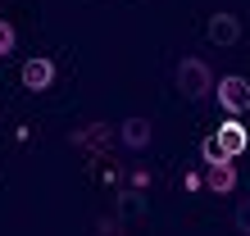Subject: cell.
I'll return each instance as SVG.
<instances>
[{
  "instance_id": "cell-3",
  "label": "cell",
  "mask_w": 250,
  "mask_h": 236,
  "mask_svg": "<svg viewBox=\"0 0 250 236\" xmlns=\"http://www.w3.org/2000/svg\"><path fill=\"white\" fill-rule=\"evenodd\" d=\"M209 41H214V46H237V41H241L237 14H214V19H209Z\"/></svg>"
},
{
  "instance_id": "cell-1",
  "label": "cell",
  "mask_w": 250,
  "mask_h": 236,
  "mask_svg": "<svg viewBox=\"0 0 250 236\" xmlns=\"http://www.w3.org/2000/svg\"><path fill=\"white\" fill-rule=\"evenodd\" d=\"M214 73H209V64H205V59H196V55H187L182 64H178V91L187 96V100H205L214 91Z\"/></svg>"
},
{
  "instance_id": "cell-4",
  "label": "cell",
  "mask_w": 250,
  "mask_h": 236,
  "mask_svg": "<svg viewBox=\"0 0 250 236\" xmlns=\"http://www.w3.org/2000/svg\"><path fill=\"white\" fill-rule=\"evenodd\" d=\"M50 82H55V64L50 59H27L23 64V86L27 91H50Z\"/></svg>"
},
{
  "instance_id": "cell-10",
  "label": "cell",
  "mask_w": 250,
  "mask_h": 236,
  "mask_svg": "<svg viewBox=\"0 0 250 236\" xmlns=\"http://www.w3.org/2000/svg\"><path fill=\"white\" fill-rule=\"evenodd\" d=\"M232 223H237V232H246V236H250V196H246V200L237 204V214H232Z\"/></svg>"
},
{
  "instance_id": "cell-6",
  "label": "cell",
  "mask_w": 250,
  "mask_h": 236,
  "mask_svg": "<svg viewBox=\"0 0 250 236\" xmlns=\"http://www.w3.org/2000/svg\"><path fill=\"white\" fill-rule=\"evenodd\" d=\"M218 141H223V150H228L232 159L250 150V132H246V123H218Z\"/></svg>"
},
{
  "instance_id": "cell-11",
  "label": "cell",
  "mask_w": 250,
  "mask_h": 236,
  "mask_svg": "<svg viewBox=\"0 0 250 236\" xmlns=\"http://www.w3.org/2000/svg\"><path fill=\"white\" fill-rule=\"evenodd\" d=\"M9 50H14V27H9L5 19H0V59H5Z\"/></svg>"
},
{
  "instance_id": "cell-12",
  "label": "cell",
  "mask_w": 250,
  "mask_h": 236,
  "mask_svg": "<svg viewBox=\"0 0 250 236\" xmlns=\"http://www.w3.org/2000/svg\"><path fill=\"white\" fill-rule=\"evenodd\" d=\"M123 214H127V218H137V214H146V204H141V196H132V191H127V196H123Z\"/></svg>"
},
{
  "instance_id": "cell-5",
  "label": "cell",
  "mask_w": 250,
  "mask_h": 236,
  "mask_svg": "<svg viewBox=\"0 0 250 236\" xmlns=\"http://www.w3.org/2000/svg\"><path fill=\"white\" fill-rule=\"evenodd\" d=\"M119 137H123V145H127V150H146V145H150V137H155V127L146 123V118H123Z\"/></svg>"
},
{
  "instance_id": "cell-9",
  "label": "cell",
  "mask_w": 250,
  "mask_h": 236,
  "mask_svg": "<svg viewBox=\"0 0 250 236\" xmlns=\"http://www.w3.org/2000/svg\"><path fill=\"white\" fill-rule=\"evenodd\" d=\"M105 123H100V127H86V132H78V137H73V145H91V150H100V145H105Z\"/></svg>"
},
{
  "instance_id": "cell-7",
  "label": "cell",
  "mask_w": 250,
  "mask_h": 236,
  "mask_svg": "<svg viewBox=\"0 0 250 236\" xmlns=\"http://www.w3.org/2000/svg\"><path fill=\"white\" fill-rule=\"evenodd\" d=\"M205 182H209L214 196H228V191H237V168H232V159H228V164H214Z\"/></svg>"
},
{
  "instance_id": "cell-2",
  "label": "cell",
  "mask_w": 250,
  "mask_h": 236,
  "mask_svg": "<svg viewBox=\"0 0 250 236\" xmlns=\"http://www.w3.org/2000/svg\"><path fill=\"white\" fill-rule=\"evenodd\" d=\"M214 96H218V105H223L228 114H246V109H250V82L241 78V73H228V78H218Z\"/></svg>"
},
{
  "instance_id": "cell-8",
  "label": "cell",
  "mask_w": 250,
  "mask_h": 236,
  "mask_svg": "<svg viewBox=\"0 0 250 236\" xmlns=\"http://www.w3.org/2000/svg\"><path fill=\"white\" fill-rule=\"evenodd\" d=\"M200 159H205L209 168H214V164H228V159H232V155L223 150V141H218V132H214V137H205V141H200Z\"/></svg>"
}]
</instances>
